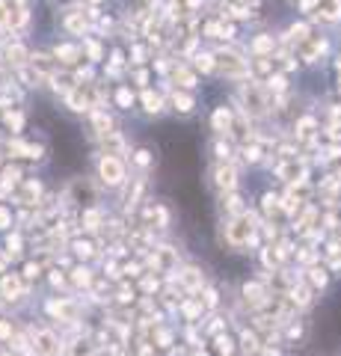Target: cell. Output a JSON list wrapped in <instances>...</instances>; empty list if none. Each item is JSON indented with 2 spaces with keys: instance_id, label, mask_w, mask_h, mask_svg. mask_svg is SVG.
<instances>
[{
  "instance_id": "cell-1",
  "label": "cell",
  "mask_w": 341,
  "mask_h": 356,
  "mask_svg": "<svg viewBox=\"0 0 341 356\" xmlns=\"http://www.w3.org/2000/svg\"><path fill=\"white\" fill-rule=\"evenodd\" d=\"M214 63H217V69L223 72V74H228V77H244V74H249V65L240 60L235 51H217L214 54Z\"/></svg>"
},
{
  "instance_id": "cell-2",
  "label": "cell",
  "mask_w": 341,
  "mask_h": 356,
  "mask_svg": "<svg viewBox=\"0 0 341 356\" xmlns=\"http://www.w3.org/2000/svg\"><path fill=\"white\" fill-rule=\"evenodd\" d=\"M98 175H101V181L116 187L125 181V163L116 158V154H107V158H101V163H98Z\"/></svg>"
},
{
  "instance_id": "cell-3",
  "label": "cell",
  "mask_w": 341,
  "mask_h": 356,
  "mask_svg": "<svg viewBox=\"0 0 341 356\" xmlns=\"http://www.w3.org/2000/svg\"><path fill=\"white\" fill-rule=\"evenodd\" d=\"M51 57H53V63H57L60 69H74V65L81 63L83 51H81V44H74V42H63V44H53Z\"/></svg>"
},
{
  "instance_id": "cell-4",
  "label": "cell",
  "mask_w": 341,
  "mask_h": 356,
  "mask_svg": "<svg viewBox=\"0 0 341 356\" xmlns=\"http://www.w3.org/2000/svg\"><path fill=\"white\" fill-rule=\"evenodd\" d=\"M30 21H33L30 6L18 3V6L9 9V27H6V33H13V36H24L27 27H30Z\"/></svg>"
},
{
  "instance_id": "cell-5",
  "label": "cell",
  "mask_w": 341,
  "mask_h": 356,
  "mask_svg": "<svg viewBox=\"0 0 341 356\" xmlns=\"http://www.w3.org/2000/svg\"><path fill=\"white\" fill-rule=\"evenodd\" d=\"M244 104H247V113H252V116L267 113V98H264V92H261L256 83H247L244 86Z\"/></svg>"
},
{
  "instance_id": "cell-6",
  "label": "cell",
  "mask_w": 341,
  "mask_h": 356,
  "mask_svg": "<svg viewBox=\"0 0 341 356\" xmlns=\"http://www.w3.org/2000/svg\"><path fill=\"white\" fill-rule=\"evenodd\" d=\"M3 60L13 65V69H21V65H27V60H30V51L24 48V44H21V39L15 36L13 42L6 44L3 48Z\"/></svg>"
},
{
  "instance_id": "cell-7",
  "label": "cell",
  "mask_w": 341,
  "mask_h": 356,
  "mask_svg": "<svg viewBox=\"0 0 341 356\" xmlns=\"http://www.w3.org/2000/svg\"><path fill=\"white\" fill-rule=\"evenodd\" d=\"M226 235H228V243H232V247H244V243L249 241V235H252V222L247 217H240L226 229Z\"/></svg>"
},
{
  "instance_id": "cell-8",
  "label": "cell",
  "mask_w": 341,
  "mask_h": 356,
  "mask_svg": "<svg viewBox=\"0 0 341 356\" xmlns=\"http://www.w3.org/2000/svg\"><path fill=\"white\" fill-rule=\"evenodd\" d=\"M315 18L326 21V24H335V21H341V0H317V3H315Z\"/></svg>"
},
{
  "instance_id": "cell-9",
  "label": "cell",
  "mask_w": 341,
  "mask_h": 356,
  "mask_svg": "<svg viewBox=\"0 0 341 356\" xmlns=\"http://www.w3.org/2000/svg\"><path fill=\"white\" fill-rule=\"evenodd\" d=\"M324 51H326V39H321V36H306L300 42V54H303L306 63H315Z\"/></svg>"
},
{
  "instance_id": "cell-10",
  "label": "cell",
  "mask_w": 341,
  "mask_h": 356,
  "mask_svg": "<svg viewBox=\"0 0 341 356\" xmlns=\"http://www.w3.org/2000/svg\"><path fill=\"white\" fill-rule=\"evenodd\" d=\"M33 344H36V353L39 356H57L60 353V344H57V336L48 330L36 332V339H33Z\"/></svg>"
},
{
  "instance_id": "cell-11",
  "label": "cell",
  "mask_w": 341,
  "mask_h": 356,
  "mask_svg": "<svg viewBox=\"0 0 341 356\" xmlns=\"http://www.w3.org/2000/svg\"><path fill=\"white\" fill-rule=\"evenodd\" d=\"M0 291H3V297H9V300H18L24 294V285H21V280L15 273H9V276H3V282H0Z\"/></svg>"
},
{
  "instance_id": "cell-12",
  "label": "cell",
  "mask_w": 341,
  "mask_h": 356,
  "mask_svg": "<svg viewBox=\"0 0 341 356\" xmlns=\"http://www.w3.org/2000/svg\"><path fill=\"white\" fill-rule=\"evenodd\" d=\"M69 196L74 199V202H92L95 199V191L86 181H74L72 187H69Z\"/></svg>"
},
{
  "instance_id": "cell-13",
  "label": "cell",
  "mask_w": 341,
  "mask_h": 356,
  "mask_svg": "<svg viewBox=\"0 0 341 356\" xmlns=\"http://www.w3.org/2000/svg\"><path fill=\"white\" fill-rule=\"evenodd\" d=\"M81 51L90 57V63H101L104 57V51H101V42L92 39V36H83V44H81Z\"/></svg>"
},
{
  "instance_id": "cell-14",
  "label": "cell",
  "mask_w": 341,
  "mask_h": 356,
  "mask_svg": "<svg viewBox=\"0 0 341 356\" xmlns=\"http://www.w3.org/2000/svg\"><path fill=\"white\" fill-rule=\"evenodd\" d=\"M90 113H92V128H95V134H101V137H104V134H110V128H113V119H110L104 110H90Z\"/></svg>"
},
{
  "instance_id": "cell-15",
  "label": "cell",
  "mask_w": 341,
  "mask_h": 356,
  "mask_svg": "<svg viewBox=\"0 0 341 356\" xmlns=\"http://www.w3.org/2000/svg\"><path fill=\"white\" fill-rule=\"evenodd\" d=\"M39 181H27L24 187H21V193H18V202H24V205H33L39 199Z\"/></svg>"
},
{
  "instance_id": "cell-16",
  "label": "cell",
  "mask_w": 341,
  "mask_h": 356,
  "mask_svg": "<svg viewBox=\"0 0 341 356\" xmlns=\"http://www.w3.org/2000/svg\"><path fill=\"white\" fill-rule=\"evenodd\" d=\"M217 184H219V187H226V191H232V187L238 184V178H235V170H232V166H219V170H217Z\"/></svg>"
},
{
  "instance_id": "cell-17",
  "label": "cell",
  "mask_w": 341,
  "mask_h": 356,
  "mask_svg": "<svg viewBox=\"0 0 341 356\" xmlns=\"http://www.w3.org/2000/svg\"><path fill=\"white\" fill-rule=\"evenodd\" d=\"M172 107L178 110V113H190V110L196 107V102H193V95H187V92H175L172 95Z\"/></svg>"
},
{
  "instance_id": "cell-18",
  "label": "cell",
  "mask_w": 341,
  "mask_h": 356,
  "mask_svg": "<svg viewBox=\"0 0 341 356\" xmlns=\"http://www.w3.org/2000/svg\"><path fill=\"white\" fill-rule=\"evenodd\" d=\"M9 149L18 152V154H24V158H39V154H42L39 146H33V143H21V140H13V143H9Z\"/></svg>"
},
{
  "instance_id": "cell-19",
  "label": "cell",
  "mask_w": 341,
  "mask_h": 356,
  "mask_svg": "<svg viewBox=\"0 0 341 356\" xmlns=\"http://www.w3.org/2000/svg\"><path fill=\"white\" fill-rule=\"evenodd\" d=\"M142 104H146L149 113H160V110H163V98L158 92H151V89H146V92H142Z\"/></svg>"
},
{
  "instance_id": "cell-20",
  "label": "cell",
  "mask_w": 341,
  "mask_h": 356,
  "mask_svg": "<svg viewBox=\"0 0 341 356\" xmlns=\"http://www.w3.org/2000/svg\"><path fill=\"white\" fill-rule=\"evenodd\" d=\"M228 128H232V113H228L226 107H219L217 113H214V131H219V134H226Z\"/></svg>"
},
{
  "instance_id": "cell-21",
  "label": "cell",
  "mask_w": 341,
  "mask_h": 356,
  "mask_svg": "<svg viewBox=\"0 0 341 356\" xmlns=\"http://www.w3.org/2000/svg\"><path fill=\"white\" fill-rule=\"evenodd\" d=\"M267 51H273V36H267V33H261V36L252 42V54H256V57H264V54Z\"/></svg>"
},
{
  "instance_id": "cell-22",
  "label": "cell",
  "mask_w": 341,
  "mask_h": 356,
  "mask_svg": "<svg viewBox=\"0 0 341 356\" xmlns=\"http://www.w3.org/2000/svg\"><path fill=\"white\" fill-rule=\"evenodd\" d=\"M3 122H6L9 131H21V128H24V113H21V110H6Z\"/></svg>"
},
{
  "instance_id": "cell-23",
  "label": "cell",
  "mask_w": 341,
  "mask_h": 356,
  "mask_svg": "<svg viewBox=\"0 0 341 356\" xmlns=\"http://www.w3.org/2000/svg\"><path fill=\"white\" fill-rule=\"evenodd\" d=\"M116 104L122 110H131V104H134V92H131L128 86H119L116 89Z\"/></svg>"
},
{
  "instance_id": "cell-24",
  "label": "cell",
  "mask_w": 341,
  "mask_h": 356,
  "mask_svg": "<svg viewBox=\"0 0 341 356\" xmlns=\"http://www.w3.org/2000/svg\"><path fill=\"white\" fill-rule=\"evenodd\" d=\"M196 69H202V72H214V69H217L214 54H196Z\"/></svg>"
},
{
  "instance_id": "cell-25",
  "label": "cell",
  "mask_w": 341,
  "mask_h": 356,
  "mask_svg": "<svg viewBox=\"0 0 341 356\" xmlns=\"http://www.w3.org/2000/svg\"><path fill=\"white\" fill-rule=\"evenodd\" d=\"M175 81H181V86H184V89L196 86V77H193V72H190V69H184V65H178V72H175Z\"/></svg>"
},
{
  "instance_id": "cell-26",
  "label": "cell",
  "mask_w": 341,
  "mask_h": 356,
  "mask_svg": "<svg viewBox=\"0 0 341 356\" xmlns=\"http://www.w3.org/2000/svg\"><path fill=\"white\" fill-rule=\"evenodd\" d=\"M9 9H13V3L0 0V33H6V27H9Z\"/></svg>"
},
{
  "instance_id": "cell-27",
  "label": "cell",
  "mask_w": 341,
  "mask_h": 356,
  "mask_svg": "<svg viewBox=\"0 0 341 356\" xmlns=\"http://www.w3.org/2000/svg\"><path fill=\"white\" fill-rule=\"evenodd\" d=\"M51 312H53V315H63V318H72L74 306H69V303H51Z\"/></svg>"
},
{
  "instance_id": "cell-28",
  "label": "cell",
  "mask_w": 341,
  "mask_h": 356,
  "mask_svg": "<svg viewBox=\"0 0 341 356\" xmlns=\"http://www.w3.org/2000/svg\"><path fill=\"white\" fill-rule=\"evenodd\" d=\"M9 226H13V214L0 205V229H9Z\"/></svg>"
},
{
  "instance_id": "cell-29",
  "label": "cell",
  "mask_w": 341,
  "mask_h": 356,
  "mask_svg": "<svg viewBox=\"0 0 341 356\" xmlns=\"http://www.w3.org/2000/svg\"><path fill=\"white\" fill-rule=\"evenodd\" d=\"M39 276V267L36 264H27V280H36Z\"/></svg>"
},
{
  "instance_id": "cell-30",
  "label": "cell",
  "mask_w": 341,
  "mask_h": 356,
  "mask_svg": "<svg viewBox=\"0 0 341 356\" xmlns=\"http://www.w3.org/2000/svg\"><path fill=\"white\" fill-rule=\"evenodd\" d=\"M137 163L146 166V163H149V152H137Z\"/></svg>"
},
{
  "instance_id": "cell-31",
  "label": "cell",
  "mask_w": 341,
  "mask_h": 356,
  "mask_svg": "<svg viewBox=\"0 0 341 356\" xmlns=\"http://www.w3.org/2000/svg\"><path fill=\"white\" fill-rule=\"evenodd\" d=\"M6 336H13V330H9V324H0V339H6Z\"/></svg>"
},
{
  "instance_id": "cell-32",
  "label": "cell",
  "mask_w": 341,
  "mask_h": 356,
  "mask_svg": "<svg viewBox=\"0 0 341 356\" xmlns=\"http://www.w3.org/2000/svg\"><path fill=\"white\" fill-rule=\"evenodd\" d=\"M81 3H86V6H101L104 0H81Z\"/></svg>"
},
{
  "instance_id": "cell-33",
  "label": "cell",
  "mask_w": 341,
  "mask_h": 356,
  "mask_svg": "<svg viewBox=\"0 0 341 356\" xmlns=\"http://www.w3.org/2000/svg\"><path fill=\"white\" fill-rule=\"evenodd\" d=\"M9 3H13V6H18V3H30V0H9Z\"/></svg>"
}]
</instances>
